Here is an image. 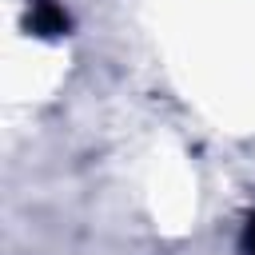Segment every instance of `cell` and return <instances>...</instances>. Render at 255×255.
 Masks as SVG:
<instances>
[{
	"instance_id": "cell-1",
	"label": "cell",
	"mask_w": 255,
	"mask_h": 255,
	"mask_svg": "<svg viewBox=\"0 0 255 255\" xmlns=\"http://www.w3.org/2000/svg\"><path fill=\"white\" fill-rule=\"evenodd\" d=\"M251 239H255V223H251Z\"/></svg>"
}]
</instances>
